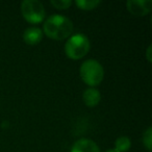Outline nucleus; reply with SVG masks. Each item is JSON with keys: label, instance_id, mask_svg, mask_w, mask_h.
Returning <instances> with one entry per match:
<instances>
[{"label": "nucleus", "instance_id": "423d86ee", "mask_svg": "<svg viewBox=\"0 0 152 152\" xmlns=\"http://www.w3.org/2000/svg\"><path fill=\"white\" fill-rule=\"evenodd\" d=\"M70 152H100V149L94 141L83 137L73 144Z\"/></svg>", "mask_w": 152, "mask_h": 152}, {"label": "nucleus", "instance_id": "9d476101", "mask_svg": "<svg viewBox=\"0 0 152 152\" xmlns=\"http://www.w3.org/2000/svg\"><path fill=\"white\" fill-rule=\"evenodd\" d=\"M74 3L76 4V7H78L83 11H92V10H95L101 3V1L100 0H76Z\"/></svg>", "mask_w": 152, "mask_h": 152}, {"label": "nucleus", "instance_id": "7ed1b4c3", "mask_svg": "<svg viewBox=\"0 0 152 152\" xmlns=\"http://www.w3.org/2000/svg\"><path fill=\"white\" fill-rule=\"evenodd\" d=\"M90 48H91V44L89 39L83 34H76L69 37L65 44L66 55L74 61L86 56Z\"/></svg>", "mask_w": 152, "mask_h": 152}, {"label": "nucleus", "instance_id": "39448f33", "mask_svg": "<svg viewBox=\"0 0 152 152\" xmlns=\"http://www.w3.org/2000/svg\"><path fill=\"white\" fill-rule=\"evenodd\" d=\"M127 10L129 13L137 17H143L151 12L152 1L151 0H129L126 2Z\"/></svg>", "mask_w": 152, "mask_h": 152}, {"label": "nucleus", "instance_id": "f03ea898", "mask_svg": "<svg viewBox=\"0 0 152 152\" xmlns=\"http://www.w3.org/2000/svg\"><path fill=\"white\" fill-rule=\"evenodd\" d=\"M80 77L86 85L94 88L100 85L104 78V69L99 61L87 59L80 66Z\"/></svg>", "mask_w": 152, "mask_h": 152}, {"label": "nucleus", "instance_id": "1a4fd4ad", "mask_svg": "<svg viewBox=\"0 0 152 152\" xmlns=\"http://www.w3.org/2000/svg\"><path fill=\"white\" fill-rule=\"evenodd\" d=\"M131 147V141L127 137H120L115 142V150L117 152H127Z\"/></svg>", "mask_w": 152, "mask_h": 152}, {"label": "nucleus", "instance_id": "9b49d317", "mask_svg": "<svg viewBox=\"0 0 152 152\" xmlns=\"http://www.w3.org/2000/svg\"><path fill=\"white\" fill-rule=\"evenodd\" d=\"M71 0H51L50 4L57 10H67L72 5Z\"/></svg>", "mask_w": 152, "mask_h": 152}, {"label": "nucleus", "instance_id": "f257e3e1", "mask_svg": "<svg viewBox=\"0 0 152 152\" xmlns=\"http://www.w3.org/2000/svg\"><path fill=\"white\" fill-rule=\"evenodd\" d=\"M73 28V23L69 18L55 14L45 20L42 31L52 40L61 41L71 37Z\"/></svg>", "mask_w": 152, "mask_h": 152}, {"label": "nucleus", "instance_id": "6e6552de", "mask_svg": "<svg viewBox=\"0 0 152 152\" xmlns=\"http://www.w3.org/2000/svg\"><path fill=\"white\" fill-rule=\"evenodd\" d=\"M83 100L85 104L89 107L96 106L101 100V94L95 88H89L83 94Z\"/></svg>", "mask_w": 152, "mask_h": 152}, {"label": "nucleus", "instance_id": "ddd939ff", "mask_svg": "<svg viewBox=\"0 0 152 152\" xmlns=\"http://www.w3.org/2000/svg\"><path fill=\"white\" fill-rule=\"evenodd\" d=\"M151 48H152L151 45H149L147 48V59L149 63H151Z\"/></svg>", "mask_w": 152, "mask_h": 152}, {"label": "nucleus", "instance_id": "4468645a", "mask_svg": "<svg viewBox=\"0 0 152 152\" xmlns=\"http://www.w3.org/2000/svg\"><path fill=\"white\" fill-rule=\"evenodd\" d=\"M105 152H117V151L115 149H108V150H106Z\"/></svg>", "mask_w": 152, "mask_h": 152}, {"label": "nucleus", "instance_id": "20e7f679", "mask_svg": "<svg viewBox=\"0 0 152 152\" xmlns=\"http://www.w3.org/2000/svg\"><path fill=\"white\" fill-rule=\"evenodd\" d=\"M21 13L24 19L32 24L43 22L46 16L44 5L39 0H24L21 3Z\"/></svg>", "mask_w": 152, "mask_h": 152}, {"label": "nucleus", "instance_id": "0eeeda50", "mask_svg": "<svg viewBox=\"0 0 152 152\" xmlns=\"http://www.w3.org/2000/svg\"><path fill=\"white\" fill-rule=\"evenodd\" d=\"M43 31L41 28L31 26L24 30L23 32V40L28 45H37L42 41Z\"/></svg>", "mask_w": 152, "mask_h": 152}, {"label": "nucleus", "instance_id": "f8f14e48", "mask_svg": "<svg viewBox=\"0 0 152 152\" xmlns=\"http://www.w3.org/2000/svg\"><path fill=\"white\" fill-rule=\"evenodd\" d=\"M143 143L149 151L152 149V128L148 127L143 134Z\"/></svg>", "mask_w": 152, "mask_h": 152}]
</instances>
